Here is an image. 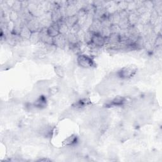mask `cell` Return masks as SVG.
Returning a JSON list of instances; mask_svg holds the SVG:
<instances>
[{
	"label": "cell",
	"mask_w": 162,
	"mask_h": 162,
	"mask_svg": "<svg viewBox=\"0 0 162 162\" xmlns=\"http://www.w3.org/2000/svg\"><path fill=\"white\" fill-rule=\"evenodd\" d=\"M137 72V68L136 66L128 65L120 69L116 73V76L120 79H130L136 75Z\"/></svg>",
	"instance_id": "cell-1"
},
{
	"label": "cell",
	"mask_w": 162,
	"mask_h": 162,
	"mask_svg": "<svg viewBox=\"0 0 162 162\" xmlns=\"http://www.w3.org/2000/svg\"><path fill=\"white\" fill-rule=\"evenodd\" d=\"M77 65L85 69L92 68L96 67V63L93 58L85 54H79L77 58Z\"/></svg>",
	"instance_id": "cell-2"
},
{
	"label": "cell",
	"mask_w": 162,
	"mask_h": 162,
	"mask_svg": "<svg viewBox=\"0 0 162 162\" xmlns=\"http://www.w3.org/2000/svg\"><path fill=\"white\" fill-rule=\"evenodd\" d=\"M53 44L56 46L57 48L65 49L66 47H69V44L67 39V35H65L60 34L57 36L53 38Z\"/></svg>",
	"instance_id": "cell-3"
},
{
	"label": "cell",
	"mask_w": 162,
	"mask_h": 162,
	"mask_svg": "<svg viewBox=\"0 0 162 162\" xmlns=\"http://www.w3.org/2000/svg\"><path fill=\"white\" fill-rule=\"evenodd\" d=\"M25 25L32 32H39L41 30L40 21L39 18L34 17L33 19L27 22Z\"/></svg>",
	"instance_id": "cell-4"
},
{
	"label": "cell",
	"mask_w": 162,
	"mask_h": 162,
	"mask_svg": "<svg viewBox=\"0 0 162 162\" xmlns=\"http://www.w3.org/2000/svg\"><path fill=\"white\" fill-rule=\"evenodd\" d=\"M127 103V99L123 96H117L106 104V107L123 106Z\"/></svg>",
	"instance_id": "cell-5"
},
{
	"label": "cell",
	"mask_w": 162,
	"mask_h": 162,
	"mask_svg": "<svg viewBox=\"0 0 162 162\" xmlns=\"http://www.w3.org/2000/svg\"><path fill=\"white\" fill-rule=\"evenodd\" d=\"M106 43V39L103 38L101 35L100 34H94L93 38L92 39V42L91 44H93L94 46L101 48L104 46H105Z\"/></svg>",
	"instance_id": "cell-6"
},
{
	"label": "cell",
	"mask_w": 162,
	"mask_h": 162,
	"mask_svg": "<svg viewBox=\"0 0 162 162\" xmlns=\"http://www.w3.org/2000/svg\"><path fill=\"white\" fill-rule=\"evenodd\" d=\"M39 32L41 42L44 43V44H53V38L48 34L47 29H43L39 31Z\"/></svg>",
	"instance_id": "cell-7"
},
{
	"label": "cell",
	"mask_w": 162,
	"mask_h": 162,
	"mask_svg": "<svg viewBox=\"0 0 162 162\" xmlns=\"http://www.w3.org/2000/svg\"><path fill=\"white\" fill-rule=\"evenodd\" d=\"M60 24L59 22L57 23H53L48 29L47 32L48 34L50 35L51 38H55L58 35L60 34V30H59Z\"/></svg>",
	"instance_id": "cell-8"
},
{
	"label": "cell",
	"mask_w": 162,
	"mask_h": 162,
	"mask_svg": "<svg viewBox=\"0 0 162 162\" xmlns=\"http://www.w3.org/2000/svg\"><path fill=\"white\" fill-rule=\"evenodd\" d=\"M63 15L60 9V7H58L54 10L51 12V19L53 23H57L62 21L63 19Z\"/></svg>",
	"instance_id": "cell-9"
},
{
	"label": "cell",
	"mask_w": 162,
	"mask_h": 162,
	"mask_svg": "<svg viewBox=\"0 0 162 162\" xmlns=\"http://www.w3.org/2000/svg\"><path fill=\"white\" fill-rule=\"evenodd\" d=\"M78 142V137L76 135L72 134L68 137L63 142V146L65 147H73Z\"/></svg>",
	"instance_id": "cell-10"
},
{
	"label": "cell",
	"mask_w": 162,
	"mask_h": 162,
	"mask_svg": "<svg viewBox=\"0 0 162 162\" xmlns=\"http://www.w3.org/2000/svg\"><path fill=\"white\" fill-rule=\"evenodd\" d=\"M32 104L35 108H36V109H44L47 105L46 98L43 95H41L34 101Z\"/></svg>",
	"instance_id": "cell-11"
},
{
	"label": "cell",
	"mask_w": 162,
	"mask_h": 162,
	"mask_svg": "<svg viewBox=\"0 0 162 162\" xmlns=\"http://www.w3.org/2000/svg\"><path fill=\"white\" fill-rule=\"evenodd\" d=\"M91 104H92V103L91 101H90L89 99L82 98L75 102L73 104L72 106L75 109H82L83 108H85L86 106H88Z\"/></svg>",
	"instance_id": "cell-12"
},
{
	"label": "cell",
	"mask_w": 162,
	"mask_h": 162,
	"mask_svg": "<svg viewBox=\"0 0 162 162\" xmlns=\"http://www.w3.org/2000/svg\"><path fill=\"white\" fill-rule=\"evenodd\" d=\"M101 28L102 27H101V21L98 19H94V21H93L91 25H90L88 30L93 32L94 34H100Z\"/></svg>",
	"instance_id": "cell-13"
},
{
	"label": "cell",
	"mask_w": 162,
	"mask_h": 162,
	"mask_svg": "<svg viewBox=\"0 0 162 162\" xmlns=\"http://www.w3.org/2000/svg\"><path fill=\"white\" fill-rule=\"evenodd\" d=\"M127 20L130 27L136 26L139 22V16H138L135 12L129 13Z\"/></svg>",
	"instance_id": "cell-14"
},
{
	"label": "cell",
	"mask_w": 162,
	"mask_h": 162,
	"mask_svg": "<svg viewBox=\"0 0 162 162\" xmlns=\"http://www.w3.org/2000/svg\"><path fill=\"white\" fill-rule=\"evenodd\" d=\"M63 22L70 28L73 27L76 24H78V18L77 15L74 16H67L63 18Z\"/></svg>",
	"instance_id": "cell-15"
},
{
	"label": "cell",
	"mask_w": 162,
	"mask_h": 162,
	"mask_svg": "<svg viewBox=\"0 0 162 162\" xmlns=\"http://www.w3.org/2000/svg\"><path fill=\"white\" fill-rule=\"evenodd\" d=\"M146 43V39L144 38L143 35H141L140 36L137 38V39L136 41V42L133 44L134 48L135 51L137 50H141L145 49V44Z\"/></svg>",
	"instance_id": "cell-16"
},
{
	"label": "cell",
	"mask_w": 162,
	"mask_h": 162,
	"mask_svg": "<svg viewBox=\"0 0 162 162\" xmlns=\"http://www.w3.org/2000/svg\"><path fill=\"white\" fill-rule=\"evenodd\" d=\"M32 32L29 30V29L26 26V25H25L23 27L19 35L24 41V40H25V41L29 40V41L31 35H32Z\"/></svg>",
	"instance_id": "cell-17"
},
{
	"label": "cell",
	"mask_w": 162,
	"mask_h": 162,
	"mask_svg": "<svg viewBox=\"0 0 162 162\" xmlns=\"http://www.w3.org/2000/svg\"><path fill=\"white\" fill-rule=\"evenodd\" d=\"M109 20L112 25H118L120 21V17L118 12H116L112 14H109Z\"/></svg>",
	"instance_id": "cell-18"
},
{
	"label": "cell",
	"mask_w": 162,
	"mask_h": 162,
	"mask_svg": "<svg viewBox=\"0 0 162 162\" xmlns=\"http://www.w3.org/2000/svg\"><path fill=\"white\" fill-rule=\"evenodd\" d=\"M67 39L69 45H76L81 43L77 38V35L72 33H68L67 35Z\"/></svg>",
	"instance_id": "cell-19"
},
{
	"label": "cell",
	"mask_w": 162,
	"mask_h": 162,
	"mask_svg": "<svg viewBox=\"0 0 162 162\" xmlns=\"http://www.w3.org/2000/svg\"><path fill=\"white\" fill-rule=\"evenodd\" d=\"M93 35H94V34L93 32H91V31H89V30H86L85 32V34H84V43L87 45H89V44H91V42H92Z\"/></svg>",
	"instance_id": "cell-20"
},
{
	"label": "cell",
	"mask_w": 162,
	"mask_h": 162,
	"mask_svg": "<svg viewBox=\"0 0 162 162\" xmlns=\"http://www.w3.org/2000/svg\"><path fill=\"white\" fill-rule=\"evenodd\" d=\"M54 70H55V74L59 78L63 79L64 77L65 72L64 68L62 66L55 65V67H54Z\"/></svg>",
	"instance_id": "cell-21"
},
{
	"label": "cell",
	"mask_w": 162,
	"mask_h": 162,
	"mask_svg": "<svg viewBox=\"0 0 162 162\" xmlns=\"http://www.w3.org/2000/svg\"><path fill=\"white\" fill-rule=\"evenodd\" d=\"M29 41L32 44H37V43L41 42L39 31V32H32Z\"/></svg>",
	"instance_id": "cell-22"
},
{
	"label": "cell",
	"mask_w": 162,
	"mask_h": 162,
	"mask_svg": "<svg viewBox=\"0 0 162 162\" xmlns=\"http://www.w3.org/2000/svg\"><path fill=\"white\" fill-rule=\"evenodd\" d=\"M59 24H60V27H59L60 34L65 35H67L69 33V27L63 22V20L59 22Z\"/></svg>",
	"instance_id": "cell-23"
},
{
	"label": "cell",
	"mask_w": 162,
	"mask_h": 162,
	"mask_svg": "<svg viewBox=\"0 0 162 162\" xmlns=\"http://www.w3.org/2000/svg\"><path fill=\"white\" fill-rule=\"evenodd\" d=\"M9 19L10 22L15 23L19 19V13L15 11L10 10L9 12Z\"/></svg>",
	"instance_id": "cell-24"
},
{
	"label": "cell",
	"mask_w": 162,
	"mask_h": 162,
	"mask_svg": "<svg viewBox=\"0 0 162 162\" xmlns=\"http://www.w3.org/2000/svg\"><path fill=\"white\" fill-rule=\"evenodd\" d=\"M128 6V2L127 1H120L117 2V7L118 12L127 10Z\"/></svg>",
	"instance_id": "cell-25"
},
{
	"label": "cell",
	"mask_w": 162,
	"mask_h": 162,
	"mask_svg": "<svg viewBox=\"0 0 162 162\" xmlns=\"http://www.w3.org/2000/svg\"><path fill=\"white\" fill-rule=\"evenodd\" d=\"M35 58L39 60H43L46 58V53L44 50H38L34 53Z\"/></svg>",
	"instance_id": "cell-26"
},
{
	"label": "cell",
	"mask_w": 162,
	"mask_h": 162,
	"mask_svg": "<svg viewBox=\"0 0 162 162\" xmlns=\"http://www.w3.org/2000/svg\"><path fill=\"white\" fill-rule=\"evenodd\" d=\"M49 86V82L47 81H40L36 84V87L39 91H44Z\"/></svg>",
	"instance_id": "cell-27"
},
{
	"label": "cell",
	"mask_w": 162,
	"mask_h": 162,
	"mask_svg": "<svg viewBox=\"0 0 162 162\" xmlns=\"http://www.w3.org/2000/svg\"><path fill=\"white\" fill-rule=\"evenodd\" d=\"M57 49V48L56 47V46H55L53 44H44L43 50L47 54V53H55Z\"/></svg>",
	"instance_id": "cell-28"
},
{
	"label": "cell",
	"mask_w": 162,
	"mask_h": 162,
	"mask_svg": "<svg viewBox=\"0 0 162 162\" xmlns=\"http://www.w3.org/2000/svg\"><path fill=\"white\" fill-rule=\"evenodd\" d=\"M100 34L105 39L109 38L110 35L112 34L110 31V27H102L100 32Z\"/></svg>",
	"instance_id": "cell-29"
},
{
	"label": "cell",
	"mask_w": 162,
	"mask_h": 162,
	"mask_svg": "<svg viewBox=\"0 0 162 162\" xmlns=\"http://www.w3.org/2000/svg\"><path fill=\"white\" fill-rule=\"evenodd\" d=\"M22 3L21 1H15L13 7H12L11 10H13V11H15L18 13H19L21 10H22Z\"/></svg>",
	"instance_id": "cell-30"
},
{
	"label": "cell",
	"mask_w": 162,
	"mask_h": 162,
	"mask_svg": "<svg viewBox=\"0 0 162 162\" xmlns=\"http://www.w3.org/2000/svg\"><path fill=\"white\" fill-rule=\"evenodd\" d=\"M121 30H122V29L118 25H112L110 27L111 34H120Z\"/></svg>",
	"instance_id": "cell-31"
},
{
	"label": "cell",
	"mask_w": 162,
	"mask_h": 162,
	"mask_svg": "<svg viewBox=\"0 0 162 162\" xmlns=\"http://www.w3.org/2000/svg\"><path fill=\"white\" fill-rule=\"evenodd\" d=\"M81 29H82L81 26L79 24H77L75 25H74L73 27H72L71 28H70L69 33L76 34Z\"/></svg>",
	"instance_id": "cell-32"
},
{
	"label": "cell",
	"mask_w": 162,
	"mask_h": 162,
	"mask_svg": "<svg viewBox=\"0 0 162 162\" xmlns=\"http://www.w3.org/2000/svg\"><path fill=\"white\" fill-rule=\"evenodd\" d=\"M85 32L82 29H81L76 35H77V38L79 40V41L81 43H84V34H85Z\"/></svg>",
	"instance_id": "cell-33"
},
{
	"label": "cell",
	"mask_w": 162,
	"mask_h": 162,
	"mask_svg": "<svg viewBox=\"0 0 162 162\" xmlns=\"http://www.w3.org/2000/svg\"><path fill=\"white\" fill-rule=\"evenodd\" d=\"M162 45V37L161 35H158L154 42V48L161 47Z\"/></svg>",
	"instance_id": "cell-34"
},
{
	"label": "cell",
	"mask_w": 162,
	"mask_h": 162,
	"mask_svg": "<svg viewBox=\"0 0 162 162\" xmlns=\"http://www.w3.org/2000/svg\"><path fill=\"white\" fill-rule=\"evenodd\" d=\"M58 87H51L49 90V93L51 95H56L58 92Z\"/></svg>",
	"instance_id": "cell-35"
},
{
	"label": "cell",
	"mask_w": 162,
	"mask_h": 162,
	"mask_svg": "<svg viewBox=\"0 0 162 162\" xmlns=\"http://www.w3.org/2000/svg\"><path fill=\"white\" fill-rule=\"evenodd\" d=\"M38 161H51V160H49V159H48V158H41V159L38 160Z\"/></svg>",
	"instance_id": "cell-36"
}]
</instances>
